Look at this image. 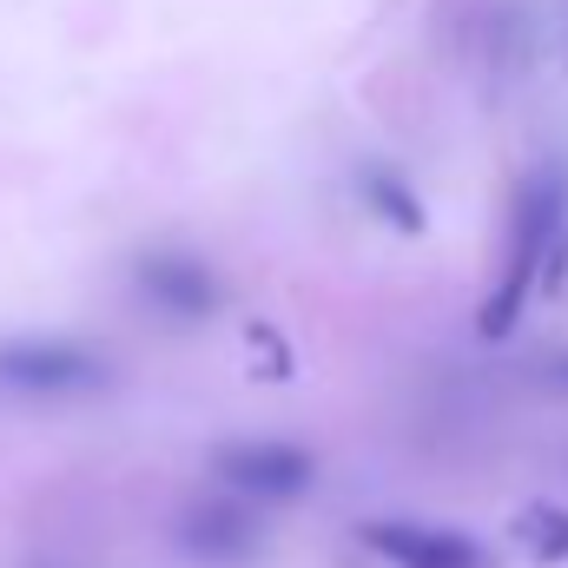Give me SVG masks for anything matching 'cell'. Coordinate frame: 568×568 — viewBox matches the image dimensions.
Returning a JSON list of instances; mask_svg holds the SVG:
<instances>
[{"mask_svg":"<svg viewBox=\"0 0 568 568\" xmlns=\"http://www.w3.org/2000/svg\"><path fill=\"white\" fill-rule=\"evenodd\" d=\"M562 225H568V172L562 165H536L516 179V199H509V232H503V265L476 304V337L483 344H503L516 337L536 284L549 272L556 245H562Z\"/></svg>","mask_w":568,"mask_h":568,"instance_id":"cell-1","label":"cell"},{"mask_svg":"<svg viewBox=\"0 0 568 568\" xmlns=\"http://www.w3.org/2000/svg\"><path fill=\"white\" fill-rule=\"evenodd\" d=\"M106 357L73 344V337H7L0 344V390L27 397V404H67V397H93L106 384Z\"/></svg>","mask_w":568,"mask_h":568,"instance_id":"cell-2","label":"cell"},{"mask_svg":"<svg viewBox=\"0 0 568 568\" xmlns=\"http://www.w3.org/2000/svg\"><path fill=\"white\" fill-rule=\"evenodd\" d=\"M317 476V456L291 436H225L212 449V483L239 503H297Z\"/></svg>","mask_w":568,"mask_h":568,"instance_id":"cell-3","label":"cell"},{"mask_svg":"<svg viewBox=\"0 0 568 568\" xmlns=\"http://www.w3.org/2000/svg\"><path fill=\"white\" fill-rule=\"evenodd\" d=\"M172 542L185 549V562L199 568H252L265 556V516L225 489L212 496H192L172 523Z\"/></svg>","mask_w":568,"mask_h":568,"instance_id":"cell-4","label":"cell"},{"mask_svg":"<svg viewBox=\"0 0 568 568\" xmlns=\"http://www.w3.org/2000/svg\"><path fill=\"white\" fill-rule=\"evenodd\" d=\"M133 284H140V297L152 311H165L179 324H199V317H219L225 311V278L199 252H185V245H152V252H140L133 258Z\"/></svg>","mask_w":568,"mask_h":568,"instance_id":"cell-5","label":"cell"},{"mask_svg":"<svg viewBox=\"0 0 568 568\" xmlns=\"http://www.w3.org/2000/svg\"><path fill=\"white\" fill-rule=\"evenodd\" d=\"M357 542L390 568H489V549L463 529L410 523V516H371L357 523Z\"/></svg>","mask_w":568,"mask_h":568,"instance_id":"cell-6","label":"cell"},{"mask_svg":"<svg viewBox=\"0 0 568 568\" xmlns=\"http://www.w3.org/2000/svg\"><path fill=\"white\" fill-rule=\"evenodd\" d=\"M357 199H364V212H371L384 232H397V239H424L429 232V205L417 199V185H410L397 165H364V172H357Z\"/></svg>","mask_w":568,"mask_h":568,"instance_id":"cell-7","label":"cell"},{"mask_svg":"<svg viewBox=\"0 0 568 568\" xmlns=\"http://www.w3.org/2000/svg\"><path fill=\"white\" fill-rule=\"evenodd\" d=\"M509 542L536 568H568V503H549V496L523 503L509 516Z\"/></svg>","mask_w":568,"mask_h":568,"instance_id":"cell-8","label":"cell"},{"mask_svg":"<svg viewBox=\"0 0 568 568\" xmlns=\"http://www.w3.org/2000/svg\"><path fill=\"white\" fill-rule=\"evenodd\" d=\"M252 371H258V377H291V351H284V337L272 324L252 331Z\"/></svg>","mask_w":568,"mask_h":568,"instance_id":"cell-9","label":"cell"},{"mask_svg":"<svg viewBox=\"0 0 568 568\" xmlns=\"http://www.w3.org/2000/svg\"><path fill=\"white\" fill-rule=\"evenodd\" d=\"M542 377H549L556 390H568V351H556V357H542Z\"/></svg>","mask_w":568,"mask_h":568,"instance_id":"cell-10","label":"cell"}]
</instances>
